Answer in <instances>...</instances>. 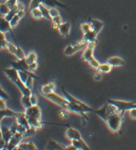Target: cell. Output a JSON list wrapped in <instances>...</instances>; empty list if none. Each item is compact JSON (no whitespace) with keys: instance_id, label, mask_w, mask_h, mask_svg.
I'll return each instance as SVG.
<instances>
[{"instance_id":"obj_1","label":"cell","mask_w":136,"mask_h":150,"mask_svg":"<svg viewBox=\"0 0 136 150\" xmlns=\"http://www.w3.org/2000/svg\"><path fill=\"white\" fill-rule=\"evenodd\" d=\"M4 73L6 74V76L12 80V82H13L15 85L17 86V88L20 90V92L22 93V95H26V96H31L32 94V89H30L29 87L26 86V84L22 81L20 76H19V73H18V70L15 68H5L4 69Z\"/></svg>"},{"instance_id":"obj_2","label":"cell","mask_w":136,"mask_h":150,"mask_svg":"<svg viewBox=\"0 0 136 150\" xmlns=\"http://www.w3.org/2000/svg\"><path fill=\"white\" fill-rule=\"evenodd\" d=\"M123 116L124 114L119 111H117L113 114L109 115L108 118L106 119L105 122L107 124V126L112 133L118 134L120 133L121 126H122L123 122Z\"/></svg>"},{"instance_id":"obj_3","label":"cell","mask_w":136,"mask_h":150,"mask_svg":"<svg viewBox=\"0 0 136 150\" xmlns=\"http://www.w3.org/2000/svg\"><path fill=\"white\" fill-rule=\"evenodd\" d=\"M107 102L111 103L118 109V111L121 113H124L126 111H130V109L136 107V100L133 101H126V100H112V98H109Z\"/></svg>"},{"instance_id":"obj_4","label":"cell","mask_w":136,"mask_h":150,"mask_svg":"<svg viewBox=\"0 0 136 150\" xmlns=\"http://www.w3.org/2000/svg\"><path fill=\"white\" fill-rule=\"evenodd\" d=\"M42 96L45 98H47V100H49L50 101L53 102V103H55L56 105L60 106V107H62V108H66V109H67L68 105L69 103V101L65 97H61L58 94H56L55 92L44 94V95H42Z\"/></svg>"},{"instance_id":"obj_5","label":"cell","mask_w":136,"mask_h":150,"mask_svg":"<svg viewBox=\"0 0 136 150\" xmlns=\"http://www.w3.org/2000/svg\"><path fill=\"white\" fill-rule=\"evenodd\" d=\"M87 45H88V43L83 41V40H81L80 42L76 43L74 45H68L64 50V54L67 57H71L72 54H74L75 53L79 52L80 50H84L87 47Z\"/></svg>"},{"instance_id":"obj_6","label":"cell","mask_w":136,"mask_h":150,"mask_svg":"<svg viewBox=\"0 0 136 150\" xmlns=\"http://www.w3.org/2000/svg\"><path fill=\"white\" fill-rule=\"evenodd\" d=\"M25 115L27 116V118H34L41 120L42 113H41V108L36 104V105H32L31 107L25 109Z\"/></svg>"},{"instance_id":"obj_7","label":"cell","mask_w":136,"mask_h":150,"mask_svg":"<svg viewBox=\"0 0 136 150\" xmlns=\"http://www.w3.org/2000/svg\"><path fill=\"white\" fill-rule=\"evenodd\" d=\"M0 32L4 33V34H6V33H10L14 39V42H17L15 36H14V35H13V27L11 26L10 21H8L5 18V16H0Z\"/></svg>"},{"instance_id":"obj_8","label":"cell","mask_w":136,"mask_h":150,"mask_svg":"<svg viewBox=\"0 0 136 150\" xmlns=\"http://www.w3.org/2000/svg\"><path fill=\"white\" fill-rule=\"evenodd\" d=\"M95 46H96V43L94 42H90L88 43V45L85 49H84V52L82 54V59L86 62H89L90 59H93L94 57H93V53H94V49Z\"/></svg>"},{"instance_id":"obj_9","label":"cell","mask_w":136,"mask_h":150,"mask_svg":"<svg viewBox=\"0 0 136 150\" xmlns=\"http://www.w3.org/2000/svg\"><path fill=\"white\" fill-rule=\"evenodd\" d=\"M66 137H67L69 141L80 140V139H82V136H81L79 131L77 129H75V128L71 127V126H69L67 131H66Z\"/></svg>"},{"instance_id":"obj_10","label":"cell","mask_w":136,"mask_h":150,"mask_svg":"<svg viewBox=\"0 0 136 150\" xmlns=\"http://www.w3.org/2000/svg\"><path fill=\"white\" fill-rule=\"evenodd\" d=\"M71 29H72V25H71V22H63L59 27H58V32H59V34L63 36V38H69V33H71Z\"/></svg>"},{"instance_id":"obj_11","label":"cell","mask_w":136,"mask_h":150,"mask_svg":"<svg viewBox=\"0 0 136 150\" xmlns=\"http://www.w3.org/2000/svg\"><path fill=\"white\" fill-rule=\"evenodd\" d=\"M88 22H90L91 26V30H93L95 33H97V34H99L103 29V27H104V22L98 19H93V18L90 17L89 19H88Z\"/></svg>"},{"instance_id":"obj_12","label":"cell","mask_w":136,"mask_h":150,"mask_svg":"<svg viewBox=\"0 0 136 150\" xmlns=\"http://www.w3.org/2000/svg\"><path fill=\"white\" fill-rule=\"evenodd\" d=\"M97 35H98L97 33H95L93 30H90V32L86 33V34H83L82 40L87 43H90V42L97 43Z\"/></svg>"},{"instance_id":"obj_13","label":"cell","mask_w":136,"mask_h":150,"mask_svg":"<svg viewBox=\"0 0 136 150\" xmlns=\"http://www.w3.org/2000/svg\"><path fill=\"white\" fill-rule=\"evenodd\" d=\"M107 62L112 67H121L125 64L124 59L120 57H111L107 60Z\"/></svg>"},{"instance_id":"obj_14","label":"cell","mask_w":136,"mask_h":150,"mask_svg":"<svg viewBox=\"0 0 136 150\" xmlns=\"http://www.w3.org/2000/svg\"><path fill=\"white\" fill-rule=\"evenodd\" d=\"M72 144L75 146L76 150H89L90 146L86 144V142L83 140V139H80V140H72L71 141Z\"/></svg>"},{"instance_id":"obj_15","label":"cell","mask_w":136,"mask_h":150,"mask_svg":"<svg viewBox=\"0 0 136 150\" xmlns=\"http://www.w3.org/2000/svg\"><path fill=\"white\" fill-rule=\"evenodd\" d=\"M54 90H55V83L49 82V83L44 84L43 86H41V88H40V93H41V95H44V94L54 92Z\"/></svg>"},{"instance_id":"obj_16","label":"cell","mask_w":136,"mask_h":150,"mask_svg":"<svg viewBox=\"0 0 136 150\" xmlns=\"http://www.w3.org/2000/svg\"><path fill=\"white\" fill-rule=\"evenodd\" d=\"M16 149H24V150H35L37 149L36 145L32 142V141L30 142H21L19 144H18Z\"/></svg>"},{"instance_id":"obj_17","label":"cell","mask_w":136,"mask_h":150,"mask_svg":"<svg viewBox=\"0 0 136 150\" xmlns=\"http://www.w3.org/2000/svg\"><path fill=\"white\" fill-rule=\"evenodd\" d=\"M1 131H2V135H3V140H4L6 142H9L11 141V139H12L13 136L11 128L7 127V126H2Z\"/></svg>"},{"instance_id":"obj_18","label":"cell","mask_w":136,"mask_h":150,"mask_svg":"<svg viewBox=\"0 0 136 150\" xmlns=\"http://www.w3.org/2000/svg\"><path fill=\"white\" fill-rule=\"evenodd\" d=\"M28 120H29V123H30V126L32 127V128H35L36 130L40 129V128H42L43 126V122L41 120H38V119H34V118H28Z\"/></svg>"},{"instance_id":"obj_19","label":"cell","mask_w":136,"mask_h":150,"mask_svg":"<svg viewBox=\"0 0 136 150\" xmlns=\"http://www.w3.org/2000/svg\"><path fill=\"white\" fill-rule=\"evenodd\" d=\"M46 149H57V150H63L65 147L63 145H61L58 144L57 142L53 141V140H49L48 144L46 145Z\"/></svg>"},{"instance_id":"obj_20","label":"cell","mask_w":136,"mask_h":150,"mask_svg":"<svg viewBox=\"0 0 136 150\" xmlns=\"http://www.w3.org/2000/svg\"><path fill=\"white\" fill-rule=\"evenodd\" d=\"M111 68H112L111 65H109L108 62H106V63L100 64V66L98 67L96 71L102 73V74H107V73H109L111 71Z\"/></svg>"},{"instance_id":"obj_21","label":"cell","mask_w":136,"mask_h":150,"mask_svg":"<svg viewBox=\"0 0 136 150\" xmlns=\"http://www.w3.org/2000/svg\"><path fill=\"white\" fill-rule=\"evenodd\" d=\"M21 103H22V106H23L25 109L31 107V106L32 105V101H31V96H26V95H23L21 98Z\"/></svg>"},{"instance_id":"obj_22","label":"cell","mask_w":136,"mask_h":150,"mask_svg":"<svg viewBox=\"0 0 136 150\" xmlns=\"http://www.w3.org/2000/svg\"><path fill=\"white\" fill-rule=\"evenodd\" d=\"M25 59L27 61V63L30 65L31 63H32V62L37 61V54H36L35 52H30L25 57Z\"/></svg>"},{"instance_id":"obj_23","label":"cell","mask_w":136,"mask_h":150,"mask_svg":"<svg viewBox=\"0 0 136 150\" xmlns=\"http://www.w3.org/2000/svg\"><path fill=\"white\" fill-rule=\"evenodd\" d=\"M39 8H40V10H41V12H42L43 17L47 18V19H49V20L51 21V16L50 14V9H48V7L45 4H41L39 6Z\"/></svg>"},{"instance_id":"obj_24","label":"cell","mask_w":136,"mask_h":150,"mask_svg":"<svg viewBox=\"0 0 136 150\" xmlns=\"http://www.w3.org/2000/svg\"><path fill=\"white\" fill-rule=\"evenodd\" d=\"M31 13V16L34 18V19H41V18L43 17V14H42V12L41 10H40V8L38 7V8H34L30 11Z\"/></svg>"},{"instance_id":"obj_25","label":"cell","mask_w":136,"mask_h":150,"mask_svg":"<svg viewBox=\"0 0 136 150\" xmlns=\"http://www.w3.org/2000/svg\"><path fill=\"white\" fill-rule=\"evenodd\" d=\"M62 23H63V20H62L61 16H54V17H53V19H51V24H53V29H56V30H57L58 27H59Z\"/></svg>"},{"instance_id":"obj_26","label":"cell","mask_w":136,"mask_h":150,"mask_svg":"<svg viewBox=\"0 0 136 150\" xmlns=\"http://www.w3.org/2000/svg\"><path fill=\"white\" fill-rule=\"evenodd\" d=\"M8 40L6 38V35L4 33L0 32V50L7 49V45H8Z\"/></svg>"},{"instance_id":"obj_27","label":"cell","mask_w":136,"mask_h":150,"mask_svg":"<svg viewBox=\"0 0 136 150\" xmlns=\"http://www.w3.org/2000/svg\"><path fill=\"white\" fill-rule=\"evenodd\" d=\"M80 28H81V31H82L83 34H86V33L88 32H90L91 30V26H90V22H83V23H81L80 24Z\"/></svg>"},{"instance_id":"obj_28","label":"cell","mask_w":136,"mask_h":150,"mask_svg":"<svg viewBox=\"0 0 136 150\" xmlns=\"http://www.w3.org/2000/svg\"><path fill=\"white\" fill-rule=\"evenodd\" d=\"M44 3V0H32L31 3H30V8H29V11H31L34 8H38V7L43 4Z\"/></svg>"},{"instance_id":"obj_29","label":"cell","mask_w":136,"mask_h":150,"mask_svg":"<svg viewBox=\"0 0 136 150\" xmlns=\"http://www.w3.org/2000/svg\"><path fill=\"white\" fill-rule=\"evenodd\" d=\"M10 8L9 6L6 4V3H3V4L0 5V14H1L2 16H5L7 13L10 12Z\"/></svg>"},{"instance_id":"obj_30","label":"cell","mask_w":136,"mask_h":150,"mask_svg":"<svg viewBox=\"0 0 136 150\" xmlns=\"http://www.w3.org/2000/svg\"><path fill=\"white\" fill-rule=\"evenodd\" d=\"M17 47H18V45L13 44V43H12V42H8V45H7V50H8L11 54H15L16 51H17Z\"/></svg>"},{"instance_id":"obj_31","label":"cell","mask_w":136,"mask_h":150,"mask_svg":"<svg viewBox=\"0 0 136 150\" xmlns=\"http://www.w3.org/2000/svg\"><path fill=\"white\" fill-rule=\"evenodd\" d=\"M21 19H22V18H21V17H20L19 16H18L17 13H16L15 16H13V19L10 21V23H11V26H12L13 28L16 27L17 25H18V23L20 22V20H21Z\"/></svg>"},{"instance_id":"obj_32","label":"cell","mask_w":136,"mask_h":150,"mask_svg":"<svg viewBox=\"0 0 136 150\" xmlns=\"http://www.w3.org/2000/svg\"><path fill=\"white\" fill-rule=\"evenodd\" d=\"M88 63H89L90 66L93 69H94V70H97L98 67L100 66V63H99V61L95 57H93V59H90L89 62H88Z\"/></svg>"},{"instance_id":"obj_33","label":"cell","mask_w":136,"mask_h":150,"mask_svg":"<svg viewBox=\"0 0 136 150\" xmlns=\"http://www.w3.org/2000/svg\"><path fill=\"white\" fill-rule=\"evenodd\" d=\"M15 57L17 58V59H22V58H24L26 57V54L24 53V51L21 49V47L18 46L17 47V51H16V53H15Z\"/></svg>"},{"instance_id":"obj_34","label":"cell","mask_w":136,"mask_h":150,"mask_svg":"<svg viewBox=\"0 0 136 150\" xmlns=\"http://www.w3.org/2000/svg\"><path fill=\"white\" fill-rule=\"evenodd\" d=\"M34 76H28V79L26 80V82H25L26 86L29 87V88L32 89V87H34Z\"/></svg>"},{"instance_id":"obj_35","label":"cell","mask_w":136,"mask_h":150,"mask_svg":"<svg viewBox=\"0 0 136 150\" xmlns=\"http://www.w3.org/2000/svg\"><path fill=\"white\" fill-rule=\"evenodd\" d=\"M69 112L68 109H66V108H63L62 110L59 112V117L61 119H68L69 118Z\"/></svg>"},{"instance_id":"obj_36","label":"cell","mask_w":136,"mask_h":150,"mask_svg":"<svg viewBox=\"0 0 136 150\" xmlns=\"http://www.w3.org/2000/svg\"><path fill=\"white\" fill-rule=\"evenodd\" d=\"M50 14L51 16V19H53V17H54V16H60L59 11L56 9V7H50Z\"/></svg>"},{"instance_id":"obj_37","label":"cell","mask_w":136,"mask_h":150,"mask_svg":"<svg viewBox=\"0 0 136 150\" xmlns=\"http://www.w3.org/2000/svg\"><path fill=\"white\" fill-rule=\"evenodd\" d=\"M18 0H6V4L9 6L10 9H13L14 7H16V5L18 4Z\"/></svg>"},{"instance_id":"obj_38","label":"cell","mask_w":136,"mask_h":150,"mask_svg":"<svg viewBox=\"0 0 136 150\" xmlns=\"http://www.w3.org/2000/svg\"><path fill=\"white\" fill-rule=\"evenodd\" d=\"M0 98H4V100H9L10 98V97H9V95L7 94L4 90L2 89V87H1V85H0Z\"/></svg>"},{"instance_id":"obj_39","label":"cell","mask_w":136,"mask_h":150,"mask_svg":"<svg viewBox=\"0 0 136 150\" xmlns=\"http://www.w3.org/2000/svg\"><path fill=\"white\" fill-rule=\"evenodd\" d=\"M38 68V64H37V61L35 62H32L30 65H29V70L32 71V72H35L36 69Z\"/></svg>"},{"instance_id":"obj_40","label":"cell","mask_w":136,"mask_h":150,"mask_svg":"<svg viewBox=\"0 0 136 150\" xmlns=\"http://www.w3.org/2000/svg\"><path fill=\"white\" fill-rule=\"evenodd\" d=\"M31 101L32 105H36L38 103V98L35 94H32L31 95Z\"/></svg>"},{"instance_id":"obj_41","label":"cell","mask_w":136,"mask_h":150,"mask_svg":"<svg viewBox=\"0 0 136 150\" xmlns=\"http://www.w3.org/2000/svg\"><path fill=\"white\" fill-rule=\"evenodd\" d=\"M128 115H130V117L132 120H136V107L130 109V110L128 111Z\"/></svg>"},{"instance_id":"obj_42","label":"cell","mask_w":136,"mask_h":150,"mask_svg":"<svg viewBox=\"0 0 136 150\" xmlns=\"http://www.w3.org/2000/svg\"><path fill=\"white\" fill-rule=\"evenodd\" d=\"M93 79L96 80V81H100V80L102 79V73L100 72H96L95 74L93 75Z\"/></svg>"},{"instance_id":"obj_43","label":"cell","mask_w":136,"mask_h":150,"mask_svg":"<svg viewBox=\"0 0 136 150\" xmlns=\"http://www.w3.org/2000/svg\"><path fill=\"white\" fill-rule=\"evenodd\" d=\"M4 108H7L6 106V100L4 98H0V109H4Z\"/></svg>"},{"instance_id":"obj_44","label":"cell","mask_w":136,"mask_h":150,"mask_svg":"<svg viewBox=\"0 0 136 150\" xmlns=\"http://www.w3.org/2000/svg\"><path fill=\"white\" fill-rule=\"evenodd\" d=\"M17 14L21 18H23V17H25V16H26V13H25V10H20V11H18L17 12Z\"/></svg>"},{"instance_id":"obj_45","label":"cell","mask_w":136,"mask_h":150,"mask_svg":"<svg viewBox=\"0 0 136 150\" xmlns=\"http://www.w3.org/2000/svg\"><path fill=\"white\" fill-rule=\"evenodd\" d=\"M64 150H76V148H75V146L73 145L72 144H71L69 145H68V146H66L65 147V149Z\"/></svg>"},{"instance_id":"obj_46","label":"cell","mask_w":136,"mask_h":150,"mask_svg":"<svg viewBox=\"0 0 136 150\" xmlns=\"http://www.w3.org/2000/svg\"><path fill=\"white\" fill-rule=\"evenodd\" d=\"M17 9H18V11H20V10H25V5H24L22 2H18V4H17Z\"/></svg>"},{"instance_id":"obj_47","label":"cell","mask_w":136,"mask_h":150,"mask_svg":"<svg viewBox=\"0 0 136 150\" xmlns=\"http://www.w3.org/2000/svg\"><path fill=\"white\" fill-rule=\"evenodd\" d=\"M0 5H1V3H0Z\"/></svg>"}]
</instances>
